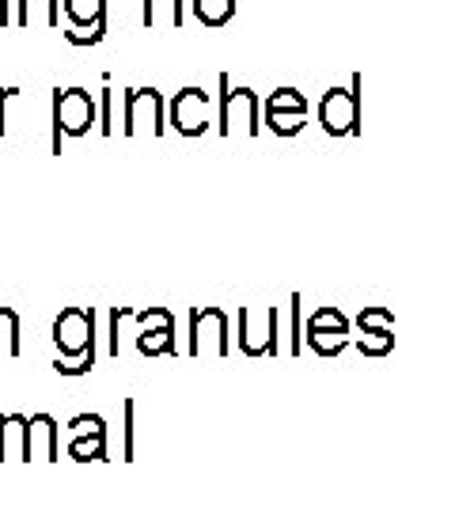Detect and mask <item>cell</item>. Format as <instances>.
Listing matches in <instances>:
<instances>
[{
  "label": "cell",
  "mask_w": 455,
  "mask_h": 512,
  "mask_svg": "<svg viewBox=\"0 0 455 512\" xmlns=\"http://www.w3.org/2000/svg\"><path fill=\"white\" fill-rule=\"evenodd\" d=\"M0 349L19 357V315L12 308H0Z\"/></svg>",
  "instance_id": "cell-14"
},
{
  "label": "cell",
  "mask_w": 455,
  "mask_h": 512,
  "mask_svg": "<svg viewBox=\"0 0 455 512\" xmlns=\"http://www.w3.org/2000/svg\"><path fill=\"white\" fill-rule=\"evenodd\" d=\"M99 118V103L84 88L54 92V152H61V137H84Z\"/></svg>",
  "instance_id": "cell-1"
},
{
  "label": "cell",
  "mask_w": 455,
  "mask_h": 512,
  "mask_svg": "<svg viewBox=\"0 0 455 512\" xmlns=\"http://www.w3.org/2000/svg\"><path fill=\"white\" fill-rule=\"evenodd\" d=\"M209 107H213V99L209 92H201V88H182L175 99H171V126L179 129L182 137H201L205 129H209Z\"/></svg>",
  "instance_id": "cell-6"
},
{
  "label": "cell",
  "mask_w": 455,
  "mask_h": 512,
  "mask_svg": "<svg viewBox=\"0 0 455 512\" xmlns=\"http://www.w3.org/2000/svg\"><path fill=\"white\" fill-rule=\"evenodd\" d=\"M65 16L73 19L76 31H107V0H65Z\"/></svg>",
  "instance_id": "cell-8"
},
{
  "label": "cell",
  "mask_w": 455,
  "mask_h": 512,
  "mask_svg": "<svg viewBox=\"0 0 455 512\" xmlns=\"http://www.w3.org/2000/svg\"><path fill=\"white\" fill-rule=\"evenodd\" d=\"M319 122L330 137H349L361 129V76L349 88H330L319 103Z\"/></svg>",
  "instance_id": "cell-2"
},
{
  "label": "cell",
  "mask_w": 455,
  "mask_h": 512,
  "mask_svg": "<svg viewBox=\"0 0 455 512\" xmlns=\"http://www.w3.org/2000/svg\"><path fill=\"white\" fill-rule=\"evenodd\" d=\"M175 319H171V311H160V319H156V330L148 327L141 330V338H137V346H141V353H175Z\"/></svg>",
  "instance_id": "cell-9"
},
{
  "label": "cell",
  "mask_w": 455,
  "mask_h": 512,
  "mask_svg": "<svg viewBox=\"0 0 455 512\" xmlns=\"http://www.w3.org/2000/svg\"><path fill=\"white\" fill-rule=\"evenodd\" d=\"M133 399H126V459H133Z\"/></svg>",
  "instance_id": "cell-19"
},
{
  "label": "cell",
  "mask_w": 455,
  "mask_h": 512,
  "mask_svg": "<svg viewBox=\"0 0 455 512\" xmlns=\"http://www.w3.org/2000/svg\"><path fill=\"white\" fill-rule=\"evenodd\" d=\"M236 122H247V133L255 137L262 122H258V95L251 88H232V80L220 73V122L217 129L228 137Z\"/></svg>",
  "instance_id": "cell-3"
},
{
  "label": "cell",
  "mask_w": 455,
  "mask_h": 512,
  "mask_svg": "<svg viewBox=\"0 0 455 512\" xmlns=\"http://www.w3.org/2000/svg\"><path fill=\"white\" fill-rule=\"evenodd\" d=\"M103 35H107V31H103V27H95V31H65V38H69V42H73V46H95V42H103Z\"/></svg>",
  "instance_id": "cell-17"
},
{
  "label": "cell",
  "mask_w": 455,
  "mask_h": 512,
  "mask_svg": "<svg viewBox=\"0 0 455 512\" xmlns=\"http://www.w3.org/2000/svg\"><path fill=\"white\" fill-rule=\"evenodd\" d=\"M91 365H95V349H88L80 361H61V357H57L54 368L61 372V376H84V372H91Z\"/></svg>",
  "instance_id": "cell-16"
},
{
  "label": "cell",
  "mask_w": 455,
  "mask_h": 512,
  "mask_svg": "<svg viewBox=\"0 0 455 512\" xmlns=\"http://www.w3.org/2000/svg\"><path fill=\"white\" fill-rule=\"evenodd\" d=\"M194 16L205 27H224L228 19L236 16V0H194Z\"/></svg>",
  "instance_id": "cell-13"
},
{
  "label": "cell",
  "mask_w": 455,
  "mask_h": 512,
  "mask_svg": "<svg viewBox=\"0 0 455 512\" xmlns=\"http://www.w3.org/2000/svg\"><path fill=\"white\" fill-rule=\"evenodd\" d=\"M19 88H0V137L8 133V126H4V107H8V99H16Z\"/></svg>",
  "instance_id": "cell-18"
},
{
  "label": "cell",
  "mask_w": 455,
  "mask_h": 512,
  "mask_svg": "<svg viewBox=\"0 0 455 512\" xmlns=\"http://www.w3.org/2000/svg\"><path fill=\"white\" fill-rule=\"evenodd\" d=\"M141 122H152V133L160 137L164 133V95L156 92V88H133L126 92V126L122 133L133 137Z\"/></svg>",
  "instance_id": "cell-7"
},
{
  "label": "cell",
  "mask_w": 455,
  "mask_h": 512,
  "mask_svg": "<svg viewBox=\"0 0 455 512\" xmlns=\"http://www.w3.org/2000/svg\"><path fill=\"white\" fill-rule=\"evenodd\" d=\"M19 12H16V23L19 27H35V23H46V27H57V0H16Z\"/></svg>",
  "instance_id": "cell-11"
},
{
  "label": "cell",
  "mask_w": 455,
  "mask_h": 512,
  "mask_svg": "<svg viewBox=\"0 0 455 512\" xmlns=\"http://www.w3.org/2000/svg\"><path fill=\"white\" fill-rule=\"evenodd\" d=\"M69 452H73V459H80V463H88V459H107V429L99 425V429H88V433H76Z\"/></svg>",
  "instance_id": "cell-12"
},
{
  "label": "cell",
  "mask_w": 455,
  "mask_h": 512,
  "mask_svg": "<svg viewBox=\"0 0 455 512\" xmlns=\"http://www.w3.org/2000/svg\"><path fill=\"white\" fill-rule=\"evenodd\" d=\"M54 342L61 357H84L95 349V311L84 308H65L54 323Z\"/></svg>",
  "instance_id": "cell-4"
},
{
  "label": "cell",
  "mask_w": 455,
  "mask_h": 512,
  "mask_svg": "<svg viewBox=\"0 0 455 512\" xmlns=\"http://www.w3.org/2000/svg\"><path fill=\"white\" fill-rule=\"evenodd\" d=\"M308 122V99L304 92H296V88H277V92L266 99V126L273 133H281V137H292V133H300Z\"/></svg>",
  "instance_id": "cell-5"
},
{
  "label": "cell",
  "mask_w": 455,
  "mask_h": 512,
  "mask_svg": "<svg viewBox=\"0 0 455 512\" xmlns=\"http://www.w3.org/2000/svg\"><path fill=\"white\" fill-rule=\"evenodd\" d=\"M141 23L152 27H182V0H145Z\"/></svg>",
  "instance_id": "cell-10"
},
{
  "label": "cell",
  "mask_w": 455,
  "mask_h": 512,
  "mask_svg": "<svg viewBox=\"0 0 455 512\" xmlns=\"http://www.w3.org/2000/svg\"><path fill=\"white\" fill-rule=\"evenodd\" d=\"M114 88H103V95H99V133L103 137H110L114 133Z\"/></svg>",
  "instance_id": "cell-15"
}]
</instances>
